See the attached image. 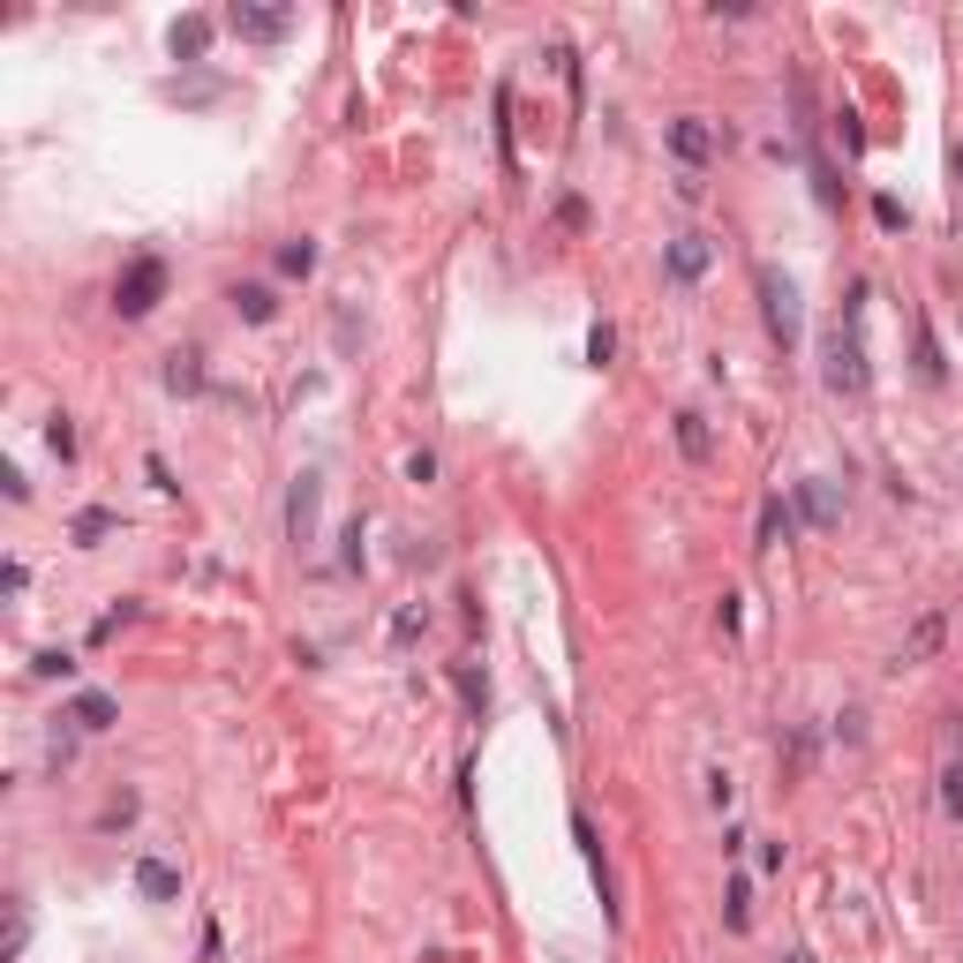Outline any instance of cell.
<instances>
[{
	"label": "cell",
	"mask_w": 963,
	"mask_h": 963,
	"mask_svg": "<svg viewBox=\"0 0 963 963\" xmlns=\"http://www.w3.org/2000/svg\"><path fill=\"white\" fill-rule=\"evenodd\" d=\"M167 392H204V354H167Z\"/></svg>",
	"instance_id": "obj_16"
},
{
	"label": "cell",
	"mask_w": 963,
	"mask_h": 963,
	"mask_svg": "<svg viewBox=\"0 0 963 963\" xmlns=\"http://www.w3.org/2000/svg\"><path fill=\"white\" fill-rule=\"evenodd\" d=\"M723 925H730V933H746V925H753V888H746V880H730V888H723Z\"/></svg>",
	"instance_id": "obj_17"
},
{
	"label": "cell",
	"mask_w": 963,
	"mask_h": 963,
	"mask_svg": "<svg viewBox=\"0 0 963 963\" xmlns=\"http://www.w3.org/2000/svg\"><path fill=\"white\" fill-rule=\"evenodd\" d=\"M941 632H949V618H941V610H925L919 625H911V640H903V655H896V671H911V663H925V655L941 648Z\"/></svg>",
	"instance_id": "obj_10"
},
{
	"label": "cell",
	"mask_w": 963,
	"mask_h": 963,
	"mask_svg": "<svg viewBox=\"0 0 963 963\" xmlns=\"http://www.w3.org/2000/svg\"><path fill=\"white\" fill-rule=\"evenodd\" d=\"M941 805L963 821V768H949V775H941Z\"/></svg>",
	"instance_id": "obj_23"
},
{
	"label": "cell",
	"mask_w": 963,
	"mask_h": 963,
	"mask_svg": "<svg viewBox=\"0 0 963 963\" xmlns=\"http://www.w3.org/2000/svg\"><path fill=\"white\" fill-rule=\"evenodd\" d=\"M143 474H151V490H167V497H173V490H181V482H173V467L159 460V452H151V460H143Z\"/></svg>",
	"instance_id": "obj_25"
},
{
	"label": "cell",
	"mask_w": 963,
	"mask_h": 963,
	"mask_svg": "<svg viewBox=\"0 0 963 963\" xmlns=\"http://www.w3.org/2000/svg\"><path fill=\"white\" fill-rule=\"evenodd\" d=\"M226 301H234V309H242L249 324H271V317H279V301H271V287H234Z\"/></svg>",
	"instance_id": "obj_15"
},
{
	"label": "cell",
	"mask_w": 963,
	"mask_h": 963,
	"mask_svg": "<svg viewBox=\"0 0 963 963\" xmlns=\"http://www.w3.org/2000/svg\"><path fill=\"white\" fill-rule=\"evenodd\" d=\"M279 271H287V279H309V271H317V242H287V249H279Z\"/></svg>",
	"instance_id": "obj_18"
},
{
	"label": "cell",
	"mask_w": 963,
	"mask_h": 963,
	"mask_svg": "<svg viewBox=\"0 0 963 963\" xmlns=\"http://www.w3.org/2000/svg\"><path fill=\"white\" fill-rule=\"evenodd\" d=\"M671 151L685 159V173H700V167H708V151H715V128L685 114V121H671Z\"/></svg>",
	"instance_id": "obj_6"
},
{
	"label": "cell",
	"mask_w": 963,
	"mask_h": 963,
	"mask_svg": "<svg viewBox=\"0 0 963 963\" xmlns=\"http://www.w3.org/2000/svg\"><path fill=\"white\" fill-rule=\"evenodd\" d=\"M791 535H798L791 504H783V497H768V504H760V543H753V549H783Z\"/></svg>",
	"instance_id": "obj_13"
},
{
	"label": "cell",
	"mask_w": 963,
	"mask_h": 963,
	"mask_svg": "<svg viewBox=\"0 0 963 963\" xmlns=\"http://www.w3.org/2000/svg\"><path fill=\"white\" fill-rule=\"evenodd\" d=\"M106 527H114V512H84V520H76V543H98Z\"/></svg>",
	"instance_id": "obj_24"
},
{
	"label": "cell",
	"mask_w": 963,
	"mask_h": 963,
	"mask_svg": "<svg viewBox=\"0 0 963 963\" xmlns=\"http://www.w3.org/2000/svg\"><path fill=\"white\" fill-rule=\"evenodd\" d=\"M204 45H211V15H189V23H173V53H181V61H204Z\"/></svg>",
	"instance_id": "obj_14"
},
{
	"label": "cell",
	"mask_w": 963,
	"mask_h": 963,
	"mask_svg": "<svg viewBox=\"0 0 963 963\" xmlns=\"http://www.w3.org/2000/svg\"><path fill=\"white\" fill-rule=\"evenodd\" d=\"M610 354H618V332H610V324H595V332H587V362H595V370H602V362H610Z\"/></svg>",
	"instance_id": "obj_21"
},
{
	"label": "cell",
	"mask_w": 963,
	"mask_h": 963,
	"mask_svg": "<svg viewBox=\"0 0 963 963\" xmlns=\"http://www.w3.org/2000/svg\"><path fill=\"white\" fill-rule=\"evenodd\" d=\"M753 293H760V317H768V339H775V346H798V332H805L798 287L775 271V264H760V271H753Z\"/></svg>",
	"instance_id": "obj_2"
},
{
	"label": "cell",
	"mask_w": 963,
	"mask_h": 963,
	"mask_svg": "<svg viewBox=\"0 0 963 963\" xmlns=\"http://www.w3.org/2000/svg\"><path fill=\"white\" fill-rule=\"evenodd\" d=\"M159 293H167V264H159V256H136V264L121 271V287H114V309L136 324V317L159 309Z\"/></svg>",
	"instance_id": "obj_3"
},
{
	"label": "cell",
	"mask_w": 963,
	"mask_h": 963,
	"mask_svg": "<svg viewBox=\"0 0 963 963\" xmlns=\"http://www.w3.org/2000/svg\"><path fill=\"white\" fill-rule=\"evenodd\" d=\"M798 512H805L813 527H836V520H843V497H836V482H821V474H813V482H798Z\"/></svg>",
	"instance_id": "obj_7"
},
{
	"label": "cell",
	"mask_w": 963,
	"mask_h": 963,
	"mask_svg": "<svg viewBox=\"0 0 963 963\" xmlns=\"http://www.w3.org/2000/svg\"><path fill=\"white\" fill-rule=\"evenodd\" d=\"M287 527H293V543H309V527H317V474H293V490H287Z\"/></svg>",
	"instance_id": "obj_9"
},
{
	"label": "cell",
	"mask_w": 963,
	"mask_h": 963,
	"mask_svg": "<svg viewBox=\"0 0 963 963\" xmlns=\"http://www.w3.org/2000/svg\"><path fill=\"white\" fill-rule=\"evenodd\" d=\"M226 31H234V39L271 45V39H287V31H293V15H287V8H226Z\"/></svg>",
	"instance_id": "obj_5"
},
{
	"label": "cell",
	"mask_w": 963,
	"mask_h": 963,
	"mask_svg": "<svg viewBox=\"0 0 963 963\" xmlns=\"http://www.w3.org/2000/svg\"><path fill=\"white\" fill-rule=\"evenodd\" d=\"M956 173H963V143H956Z\"/></svg>",
	"instance_id": "obj_26"
},
{
	"label": "cell",
	"mask_w": 963,
	"mask_h": 963,
	"mask_svg": "<svg viewBox=\"0 0 963 963\" xmlns=\"http://www.w3.org/2000/svg\"><path fill=\"white\" fill-rule=\"evenodd\" d=\"M919 377H925V384L949 377V362H941V346H933V332H925V324H919Z\"/></svg>",
	"instance_id": "obj_19"
},
{
	"label": "cell",
	"mask_w": 963,
	"mask_h": 963,
	"mask_svg": "<svg viewBox=\"0 0 963 963\" xmlns=\"http://www.w3.org/2000/svg\"><path fill=\"white\" fill-rule=\"evenodd\" d=\"M677 452H685L693 467H708V460H715V437H708V421L693 415V407L677 415Z\"/></svg>",
	"instance_id": "obj_12"
},
{
	"label": "cell",
	"mask_w": 963,
	"mask_h": 963,
	"mask_svg": "<svg viewBox=\"0 0 963 963\" xmlns=\"http://www.w3.org/2000/svg\"><path fill=\"white\" fill-rule=\"evenodd\" d=\"M866 301H874V287L858 279V287H850V301H843V324L828 332V392H843V399H858V392H866V339H858Z\"/></svg>",
	"instance_id": "obj_1"
},
{
	"label": "cell",
	"mask_w": 963,
	"mask_h": 963,
	"mask_svg": "<svg viewBox=\"0 0 963 963\" xmlns=\"http://www.w3.org/2000/svg\"><path fill=\"white\" fill-rule=\"evenodd\" d=\"M136 888H143L151 903H173V896H181V866H167V858H136Z\"/></svg>",
	"instance_id": "obj_11"
},
{
	"label": "cell",
	"mask_w": 963,
	"mask_h": 963,
	"mask_svg": "<svg viewBox=\"0 0 963 963\" xmlns=\"http://www.w3.org/2000/svg\"><path fill=\"white\" fill-rule=\"evenodd\" d=\"M573 843H580L587 858H602V836H595V821H587V813H573Z\"/></svg>",
	"instance_id": "obj_22"
},
{
	"label": "cell",
	"mask_w": 963,
	"mask_h": 963,
	"mask_svg": "<svg viewBox=\"0 0 963 963\" xmlns=\"http://www.w3.org/2000/svg\"><path fill=\"white\" fill-rule=\"evenodd\" d=\"M45 445H53L61 460H76V429H68V415H53V421H45Z\"/></svg>",
	"instance_id": "obj_20"
},
{
	"label": "cell",
	"mask_w": 963,
	"mask_h": 963,
	"mask_svg": "<svg viewBox=\"0 0 963 963\" xmlns=\"http://www.w3.org/2000/svg\"><path fill=\"white\" fill-rule=\"evenodd\" d=\"M114 715H121V700H114V693H76L61 723H76V730H114Z\"/></svg>",
	"instance_id": "obj_8"
},
{
	"label": "cell",
	"mask_w": 963,
	"mask_h": 963,
	"mask_svg": "<svg viewBox=\"0 0 963 963\" xmlns=\"http://www.w3.org/2000/svg\"><path fill=\"white\" fill-rule=\"evenodd\" d=\"M708 264H715V242H708V234H677L671 249H663V271H671L677 287H693Z\"/></svg>",
	"instance_id": "obj_4"
}]
</instances>
